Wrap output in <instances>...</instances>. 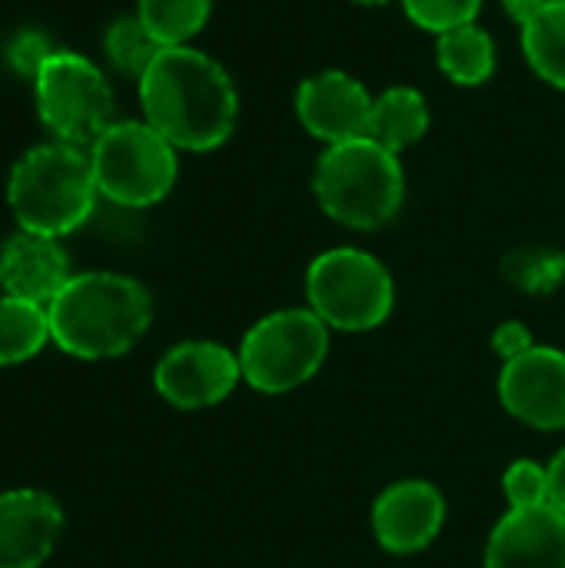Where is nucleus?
<instances>
[{
  "label": "nucleus",
  "mask_w": 565,
  "mask_h": 568,
  "mask_svg": "<svg viewBox=\"0 0 565 568\" xmlns=\"http://www.w3.org/2000/svg\"><path fill=\"white\" fill-rule=\"evenodd\" d=\"M543 3H546V0H503V10H506L519 27H526V23L543 10Z\"/></svg>",
  "instance_id": "27"
},
{
  "label": "nucleus",
  "mask_w": 565,
  "mask_h": 568,
  "mask_svg": "<svg viewBox=\"0 0 565 568\" xmlns=\"http://www.w3.org/2000/svg\"><path fill=\"white\" fill-rule=\"evenodd\" d=\"M70 263L53 236H37L20 230L0 250V290L13 300L50 306L67 286Z\"/></svg>",
  "instance_id": "15"
},
{
  "label": "nucleus",
  "mask_w": 565,
  "mask_h": 568,
  "mask_svg": "<svg viewBox=\"0 0 565 568\" xmlns=\"http://www.w3.org/2000/svg\"><path fill=\"white\" fill-rule=\"evenodd\" d=\"M426 130H430V103L416 87L396 83L386 87L380 97H373L366 136L376 140L380 146L403 153L413 143H420Z\"/></svg>",
  "instance_id": "16"
},
{
  "label": "nucleus",
  "mask_w": 565,
  "mask_h": 568,
  "mask_svg": "<svg viewBox=\"0 0 565 568\" xmlns=\"http://www.w3.org/2000/svg\"><path fill=\"white\" fill-rule=\"evenodd\" d=\"M503 496L509 509L549 506V469L536 459H516L503 473Z\"/></svg>",
  "instance_id": "23"
},
{
  "label": "nucleus",
  "mask_w": 565,
  "mask_h": 568,
  "mask_svg": "<svg viewBox=\"0 0 565 568\" xmlns=\"http://www.w3.org/2000/svg\"><path fill=\"white\" fill-rule=\"evenodd\" d=\"M500 403L523 426L559 433L565 429V349L529 346L500 369Z\"/></svg>",
  "instance_id": "10"
},
{
  "label": "nucleus",
  "mask_w": 565,
  "mask_h": 568,
  "mask_svg": "<svg viewBox=\"0 0 565 568\" xmlns=\"http://www.w3.org/2000/svg\"><path fill=\"white\" fill-rule=\"evenodd\" d=\"M330 333L333 329L310 306L276 310L256 320L236 349L243 383L266 396L306 386L326 363Z\"/></svg>",
  "instance_id": "5"
},
{
  "label": "nucleus",
  "mask_w": 565,
  "mask_h": 568,
  "mask_svg": "<svg viewBox=\"0 0 565 568\" xmlns=\"http://www.w3.org/2000/svg\"><path fill=\"white\" fill-rule=\"evenodd\" d=\"M90 163L100 196L130 210L160 203L180 173L176 146L147 120H113L90 146Z\"/></svg>",
  "instance_id": "7"
},
{
  "label": "nucleus",
  "mask_w": 565,
  "mask_h": 568,
  "mask_svg": "<svg viewBox=\"0 0 565 568\" xmlns=\"http://www.w3.org/2000/svg\"><path fill=\"white\" fill-rule=\"evenodd\" d=\"M293 106L296 120L313 140L336 146L366 136L373 93L346 70H320L296 87Z\"/></svg>",
  "instance_id": "11"
},
{
  "label": "nucleus",
  "mask_w": 565,
  "mask_h": 568,
  "mask_svg": "<svg viewBox=\"0 0 565 568\" xmlns=\"http://www.w3.org/2000/svg\"><path fill=\"white\" fill-rule=\"evenodd\" d=\"M213 0H137V17L160 47L190 43L210 20Z\"/></svg>",
  "instance_id": "20"
},
{
  "label": "nucleus",
  "mask_w": 565,
  "mask_h": 568,
  "mask_svg": "<svg viewBox=\"0 0 565 568\" xmlns=\"http://www.w3.org/2000/svg\"><path fill=\"white\" fill-rule=\"evenodd\" d=\"M353 3H360V7H383V3H390V0H353Z\"/></svg>",
  "instance_id": "28"
},
{
  "label": "nucleus",
  "mask_w": 565,
  "mask_h": 568,
  "mask_svg": "<svg viewBox=\"0 0 565 568\" xmlns=\"http://www.w3.org/2000/svg\"><path fill=\"white\" fill-rule=\"evenodd\" d=\"M403 13L410 17V23H416L420 30L430 33H446L466 23H476L483 0H400Z\"/></svg>",
  "instance_id": "22"
},
{
  "label": "nucleus",
  "mask_w": 565,
  "mask_h": 568,
  "mask_svg": "<svg viewBox=\"0 0 565 568\" xmlns=\"http://www.w3.org/2000/svg\"><path fill=\"white\" fill-rule=\"evenodd\" d=\"M310 310L340 333H370L383 326L396 303V283L383 260L356 246H333L306 270Z\"/></svg>",
  "instance_id": "6"
},
{
  "label": "nucleus",
  "mask_w": 565,
  "mask_h": 568,
  "mask_svg": "<svg viewBox=\"0 0 565 568\" xmlns=\"http://www.w3.org/2000/svg\"><path fill=\"white\" fill-rule=\"evenodd\" d=\"M243 383L240 356L220 343L193 339L163 353L153 369L157 393L173 409H210Z\"/></svg>",
  "instance_id": "9"
},
{
  "label": "nucleus",
  "mask_w": 565,
  "mask_h": 568,
  "mask_svg": "<svg viewBox=\"0 0 565 568\" xmlns=\"http://www.w3.org/2000/svg\"><path fill=\"white\" fill-rule=\"evenodd\" d=\"M313 196L320 210L350 230H383L406 203V173L400 153L370 136L326 146L313 170Z\"/></svg>",
  "instance_id": "3"
},
{
  "label": "nucleus",
  "mask_w": 565,
  "mask_h": 568,
  "mask_svg": "<svg viewBox=\"0 0 565 568\" xmlns=\"http://www.w3.org/2000/svg\"><path fill=\"white\" fill-rule=\"evenodd\" d=\"M63 532V509L40 489L0 493V568H40Z\"/></svg>",
  "instance_id": "14"
},
{
  "label": "nucleus",
  "mask_w": 565,
  "mask_h": 568,
  "mask_svg": "<svg viewBox=\"0 0 565 568\" xmlns=\"http://www.w3.org/2000/svg\"><path fill=\"white\" fill-rule=\"evenodd\" d=\"M436 63L456 87H483L496 73L493 33L480 23H466L436 37Z\"/></svg>",
  "instance_id": "17"
},
{
  "label": "nucleus",
  "mask_w": 565,
  "mask_h": 568,
  "mask_svg": "<svg viewBox=\"0 0 565 568\" xmlns=\"http://www.w3.org/2000/svg\"><path fill=\"white\" fill-rule=\"evenodd\" d=\"M50 53H53V50H50L47 37H40V33H33V30L20 33V37L10 43V63H13L20 73H27V77H37L40 63H43Z\"/></svg>",
  "instance_id": "24"
},
{
  "label": "nucleus",
  "mask_w": 565,
  "mask_h": 568,
  "mask_svg": "<svg viewBox=\"0 0 565 568\" xmlns=\"http://www.w3.org/2000/svg\"><path fill=\"white\" fill-rule=\"evenodd\" d=\"M546 469H549V506L565 513V446L553 456Z\"/></svg>",
  "instance_id": "26"
},
{
  "label": "nucleus",
  "mask_w": 565,
  "mask_h": 568,
  "mask_svg": "<svg viewBox=\"0 0 565 568\" xmlns=\"http://www.w3.org/2000/svg\"><path fill=\"white\" fill-rule=\"evenodd\" d=\"M523 57L539 80L565 90V0H546L543 10L519 27Z\"/></svg>",
  "instance_id": "18"
},
{
  "label": "nucleus",
  "mask_w": 565,
  "mask_h": 568,
  "mask_svg": "<svg viewBox=\"0 0 565 568\" xmlns=\"http://www.w3.org/2000/svg\"><path fill=\"white\" fill-rule=\"evenodd\" d=\"M140 106L153 130L190 153L223 146L240 116V97L223 63L190 43L163 47L153 57L140 77Z\"/></svg>",
  "instance_id": "1"
},
{
  "label": "nucleus",
  "mask_w": 565,
  "mask_h": 568,
  "mask_svg": "<svg viewBox=\"0 0 565 568\" xmlns=\"http://www.w3.org/2000/svg\"><path fill=\"white\" fill-rule=\"evenodd\" d=\"M486 568H565V513L506 509L486 542Z\"/></svg>",
  "instance_id": "13"
},
{
  "label": "nucleus",
  "mask_w": 565,
  "mask_h": 568,
  "mask_svg": "<svg viewBox=\"0 0 565 568\" xmlns=\"http://www.w3.org/2000/svg\"><path fill=\"white\" fill-rule=\"evenodd\" d=\"M33 90L40 120L60 143L93 146L113 123V90L107 77L73 50H53L37 70Z\"/></svg>",
  "instance_id": "8"
},
{
  "label": "nucleus",
  "mask_w": 565,
  "mask_h": 568,
  "mask_svg": "<svg viewBox=\"0 0 565 568\" xmlns=\"http://www.w3.org/2000/svg\"><path fill=\"white\" fill-rule=\"evenodd\" d=\"M103 47H107L110 63H113L120 73L137 77V80L147 73V67L153 63V57L163 50V47L150 37V30L140 23L137 13H133V17H120L117 23H110V30H107V37H103Z\"/></svg>",
  "instance_id": "21"
},
{
  "label": "nucleus",
  "mask_w": 565,
  "mask_h": 568,
  "mask_svg": "<svg viewBox=\"0 0 565 568\" xmlns=\"http://www.w3.org/2000/svg\"><path fill=\"white\" fill-rule=\"evenodd\" d=\"M493 346H496V353H500V356H503V363H506V359H513V356L526 353V349H529V346H536V343H533V336H529V329H526L523 323L509 320V323H503V326L496 329Z\"/></svg>",
  "instance_id": "25"
},
{
  "label": "nucleus",
  "mask_w": 565,
  "mask_h": 568,
  "mask_svg": "<svg viewBox=\"0 0 565 568\" xmlns=\"http://www.w3.org/2000/svg\"><path fill=\"white\" fill-rule=\"evenodd\" d=\"M446 523V499L426 479H403L386 486L373 503V536L393 556H416L436 542Z\"/></svg>",
  "instance_id": "12"
},
{
  "label": "nucleus",
  "mask_w": 565,
  "mask_h": 568,
  "mask_svg": "<svg viewBox=\"0 0 565 568\" xmlns=\"http://www.w3.org/2000/svg\"><path fill=\"white\" fill-rule=\"evenodd\" d=\"M97 193L90 153L60 140L23 153L7 183V203L17 226L53 240L87 223Z\"/></svg>",
  "instance_id": "4"
},
{
  "label": "nucleus",
  "mask_w": 565,
  "mask_h": 568,
  "mask_svg": "<svg viewBox=\"0 0 565 568\" xmlns=\"http://www.w3.org/2000/svg\"><path fill=\"white\" fill-rule=\"evenodd\" d=\"M50 343L47 306L3 296L0 300V366H17L33 359Z\"/></svg>",
  "instance_id": "19"
},
{
  "label": "nucleus",
  "mask_w": 565,
  "mask_h": 568,
  "mask_svg": "<svg viewBox=\"0 0 565 568\" xmlns=\"http://www.w3.org/2000/svg\"><path fill=\"white\" fill-rule=\"evenodd\" d=\"M50 339L77 359H117L130 353L153 320L143 283L123 273H77L47 306Z\"/></svg>",
  "instance_id": "2"
}]
</instances>
